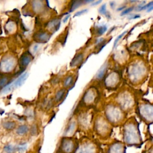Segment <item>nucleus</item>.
Instances as JSON below:
<instances>
[{"instance_id":"nucleus-1","label":"nucleus","mask_w":153,"mask_h":153,"mask_svg":"<svg viewBox=\"0 0 153 153\" xmlns=\"http://www.w3.org/2000/svg\"><path fill=\"white\" fill-rule=\"evenodd\" d=\"M124 140L128 145H137L140 142L138 127L135 123H128L124 127Z\"/></svg>"},{"instance_id":"nucleus-2","label":"nucleus","mask_w":153,"mask_h":153,"mask_svg":"<svg viewBox=\"0 0 153 153\" xmlns=\"http://www.w3.org/2000/svg\"><path fill=\"white\" fill-rule=\"evenodd\" d=\"M145 71V68L140 63H134L129 67L128 73V77L131 81H138L143 76Z\"/></svg>"},{"instance_id":"nucleus-3","label":"nucleus","mask_w":153,"mask_h":153,"mask_svg":"<svg viewBox=\"0 0 153 153\" xmlns=\"http://www.w3.org/2000/svg\"><path fill=\"white\" fill-rule=\"evenodd\" d=\"M105 114L108 121L112 124L120 123L123 118L121 110L115 105L108 106L105 111Z\"/></svg>"},{"instance_id":"nucleus-4","label":"nucleus","mask_w":153,"mask_h":153,"mask_svg":"<svg viewBox=\"0 0 153 153\" xmlns=\"http://www.w3.org/2000/svg\"><path fill=\"white\" fill-rule=\"evenodd\" d=\"M16 60L14 57L8 56L2 59L0 62V71L2 72H10L15 68Z\"/></svg>"},{"instance_id":"nucleus-5","label":"nucleus","mask_w":153,"mask_h":153,"mask_svg":"<svg viewBox=\"0 0 153 153\" xmlns=\"http://www.w3.org/2000/svg\"><path fill=\"white\" fill-rule=\"evenodd\" d=\"M76 148L75 142L71 138H63L60 146V151L62 153H74Z\"/></svg>"},{"instance_id":"nucleus-6","label":"nucleus","mask_w":153,"mask_h":153,"mask_svg":"<svg viewBox=\"0 0 153 153\" xmlns=\"http://www.w3.org/2000/svg\"><path fill=\"white\" fill-rule=\"evenodd\" d=\"M96 145L91 142H85L76 147L74 153H97Z\"/></svg>"},{"instance_id":"nucleus-7","label":"nucleus","mask_w":153,"mask_h":153,"mask_svg":"<svg viewBox=\"0 0 153 153\" xmlns=\"http://www.w3.org/2000/svg\"><path fill=\"white\" fill-rule=\"evenodd\" d=\"M140 115L143 119L148 121H152V106L151 105L144 104L139 107Z\"/></svg>"},{"instance_id":"nucleus-8","label":"nucleus","mask_w":153,"mask_h":153,"mask_svg":"<svg viewBox=\"0 0 153 153\" xmlns=\"http://www.w3.org/2000/svg\"><path fill=\"white\" fill-rule=\"evenodd\" d=\"M96 129L100 134H106L109 131V126L104 119L97 120L96 123Z\"/></svg>"},{"instance_id":"nucleus-9","label":"nucleus","mask_w":153,"mask_h":153,"mask_svg":"<svg viewBox=\"0 0 153 153\" xmlns=\"http://www.w3.org/2000/svg\"><path fill=\"white\" fill-rule=\"evenodd\" d=\"M119 81V75L117 72L111 73L106 78L105 84L107 87H114L117 85Z\"/></svg>"},{"instance_id":"nucleus-10","label":"nucleus","mask_w":153,"mask_h":153,"mask_svg":"<svg viewBox=\"0 0 153 153\" xmlns=\"http://www.w3.org/2000/svg\"><path fill=\"white\" fill-rule=\"evenodd\" d=\"M27 76H28V74L27 72L23 74L14 82L8 84V88L10 90H12L14 88H16L18 87H20L25 82V81L27 79Z\"/></svg>"},{"instance_id":"nucleus-11","label":"nucleus","mask_w":153,"mask_h":153,"mask_svg":"<svg viewBox=\"0 0 153 153\" xmlns=\"http://www.w3.org/2000/svg\"><path fill=\"white\" fill-rule=\"evenodd\" d=\"M108 153H126V147L121 142H115L110 146Z\"/></svg>"},{"instance_id":"nucleus-12","label":"nucleus","mask_w":153,"mask_h":153,"mask_svg":"<svg viewBox=\"0 0 153 153\" xmlns=\"http://www.w3.org/2000/svg\"><path fill=\"white\" fill-rule=\"evenodd\" d=\"M31 60H32L31 55L28 53H25L21 56L19 60V63L21 67L25 68L30 63Z\"/></svg>"},{"instance_id":"nucleus-13","label":"nucleus","mask_w":153,"mask_h":153,"mask_svg":"<svg viewBox=\"0 0 153 153\" xmlns=\"http://www.w3.org/2000/svg\"><path fill=\"white\" fill-rule=\"evenodd\" d=\"M60 19H53L51 20L50 22H48L47 25V28L51 32H54L59 29L60 27Z\"/></svg>"},{"instance_id":"nucleus-14","label":"nucleus","mask_w":153,"mask_h":153,"mask_svg":"<svg viewBox=\"0 0 153 153\" xmlns=\"http://www.w3.org/2000/svg\"><path fill=\"white\" fill-rule=\"evenodd\" d=\"M50 36L45 32H39L35 34V38L37 41L40 42H46L48 41Z\"/></svg>"},{"instance_id":"nucleus-15","label":"nucleus","mask_w":153,"mask_h":153,"mask_svg":"<svg viewBox=\"0 0 153 153\" xmlns=\"http://www.w3.org/2000/svg\"><path fill=\"white\" fill-rule=\"evenodd\" d=\"M95 99V94L93 91L88 90L84 96V100L86 103H92Z\"/></svg>"},{"instance_id":"nucleus-16","label":"nucleus","mask_w":153,"mask_h":153,"mask_svg":"<svg viewBox=\"0 0 153 153\" xmlns=\"http://www.w3.org/2000/svg\"><path fill=\"white\" fill-rule=\"evenodd\" d=\"M83 59H84L83 54H82V53L78 54L72 60L71 63V66H75L76 65H78L79 64H80L82 62Z\"/></svg>"},{"instance_id":"nucleus-17","label":"nucleus","mask_w":153,"mask_h":153,"mask_svg":"<svg viewBox=\"0 0 153 153\" xmlns=\"http://www.w3.org/2000/svg\"><path fill=\"white\" fill-rule=\"evenodd\" d=\"M29 127L26 125H21L16 130V133L19 135H23L27 133L29 131Z\"/></svg>"},{"instance_id":"nucleus-18","label":"nucleus","mask_w":153,"mask_h":153,"mask_svg":"<svg viewBox=\"0 0 153 153\" xmlns=\"http://www.w3.org/2000/svg\"><path fill=\"white\" fill-rule=\"evenodd\" d=\"M106 69H107V64H105L103 66H102L100 68V69H99V71L97 73L96 78L98 79H102V78H103L105 74Z\"/></svg>"},{"instance_id":"nucleus-19","label":"nucleus","mask_w":153,"mask_h":153,"mask_svg":"<svg viewBox=\"0 0 153 153\" xmlns=\"http://www.w3.org/2000/svg\"><path fill=\"white\" fill-rule=\"evenodd\" d=\"M2 126L7 130H12L16 127V123L14 121H8L2 123Z\"/></svg>"},{"instance_id":"nucleus-20","label":"nucleus","mask_w":153,"mask_h":153,"mask_svg":"<svg viewBox=\"0 0 153 153\" xmlns=\"http://www.w3.org/2000/svg\"><path fill=\"white\" fill-rule=\"evenodd\" d=\"M75 123L74 121H72L67 127L65 132V134L67 136L68 134H71V133H72L75 130Z\"/></svg>"},{"instance_id":"nucleus-21","label":"nucleus","mask_w":153,"mask_h":153,"mask_svg":"<svg viewBox=\"0 0 153 153\" xmlns=\"http://www.w3.org/2000/svg\"><path fill=\"white\" fill-rule=\"evenodd\" d=\"M73 82V76L72 75H69L65 78L63 81V86L65 88H68L71 85Z\"/></svg>"},{"instance_id":"nucleus-22","label":"nucleus","mask_w":153,"mask_h":153,"mask_svg":"<svg viewBox=\"0 0 153 153\" xmlns=\"http://www.w3.org/2000/svg\"><path fill=\"white\" fill-rule=\"evenodd\" d=\"M65 90L64 89H61L59 90L55 94V100L56 102H59L62 100L63 96L65 95Z\"/></svg>"},{"instance_id":"nucleus-23","label":"nucleus","mask_w":153,"mask_h":153,"mask_svg":"<svg viewBox=\"0 0 153 153\" xmlns=\"http://www.w3.org/2000/svg\"><path fill=\"white\" fill-rule=\"evenodd\" d=\"M42 2L41 1H33V10L38 12L41 11L42 8Z\"/></svg>"},{"instance_id":"nucleus-24","label":"nucleus","mask_w":153,"mask_h":153,"mask_svg":"<svg viewBox=\"0 0 153 153\" xmlns=\"http://www.w3.org/2000/svg\"><path fill=\"white\" fill-rule=\"evenodd\" d=\"M6 153H14L16 152V146H14L12 145H7L5 146L4 148Z\"/></svg>"},{"instance_id":"nucleus-25","label":"nucleus","mask_w":153,"mask_h":153,"mask_svg":"<svg viewBox=\"0 0 153 153\" xmlns=\"http://www.w3.org/2000/svg\"><path fill=\"white\" fill-rule=\"evenodd\" d=\"M82 2L81 1H74L71 5V7L70 8V12H72L74 11L75 9L78 8L79 6H81V5L82 4Z\"/></svg>"},{"instance_id":"nucleus-26","label":"nucleus","mask_w":153,"mask_h":153,"mask_svg":"<svg viewBox=\"0 0 153 153\" xmlns=\"http://www.w3.org/2000/svg\"><path fill=\"white\" fill-rule=\"evenodd\" d=\"M8 79L7 76H3L0 77V88H4L5 86L8 85Z\"/></svg>"},{"instance_id":"nucleus-27","label":"nucleus","mask_w":153,"mask_h":153,"mask_svg":"<svg viewBox=\"0 0 153 153\" xmlns=\"http://www.w3.org/2000/svg\"><path fill=\"white\" fill-rule=\"evenodd\" d=\"M27 149V145L26 143H22L16 146V151L20 153H23Z\"/></svg>"},{"instance_id":"nucleus-28","label":"nucleus","mask_w":153,"mask_h":153,"mask_svg":"<svg viewBox=\"0 0 153 153\" xmlns=\"http://www.w3.org/2000/svg\"><path fill=\"white\" fill-rule=\"evenodd\" d=\"M126 32H127V31H124V32H123V33H121L120 35H119L116 38V39H115V41H114V44H113V50L115 48V47H116V45H117V44L118 42L119 41V40H120V39L123 36V35H124Z\"/></svg>"},{"instance_id":"nucleus-29","label":"nucleus","mask_w":153,"mask_h":153,"mask_svg":"<svg viewBox=\"0 0 153 153\" xmlns=\"http://www.w3.org/2000/svg\"><path fill=\"white\" fill-rule=\"evenodd\" d=\"M107 30V27L106 26H101L97 29V33L99 35H103Z\"/></svg>"},{"instance_id":"nucleus-30","label":"nucleus","mask_w":153,"mask_h":153,"mask_svg":"<svg viewBox=\"0 0 153 153\" xmlns=\"http://www.w3.org/2000/svg\"><path fill=\"white\" fill-rule=\"evenodd\" d=\"M133 9H134V7H129V8H128L124 9V10L123 11V12L121 13V16H124V15H126V14H128L129 13H130L131 11H132Z\"/></svg>"},{"instance_id":"nucleus-31","label":"nucleus","mask_w":153,"mask_h":153,"mask_svg":"<svg viewBox=\"0 0 153 153\" xmlns=\"http://www.w3.org/2000/svg\"><path fill=\"white\" fill-rule=\"evenodd\" d=\"M99 13L102 14H106V4H103L102 5L100 6V7L99 8Z\"/></svg>"},{"instance_id":"nucleus-32","label":"nucleus","mask_w":153,"mask_h":153,"mask_svg":"<svg viewBox=\"0 0 153 153\" xmlns=\"http://www.w3.org/2000/svg\"><path fill=\"white\" fill-rule=\"evenodd\" d=\"M88 11V10L87 9H83V10H81L80 11H78V12H76L75 15H74V17L75 16H81L85 13H87Z\"/></svg>"},{"instance_id":"nucleus-33","label":"nucleus","mask_w":153,"mask_h":153,"mask_svg":"<svg viewBox=\"0 0 153 153\" xmlns=\"http://www.w3.org/2000/svg\"><path fill=\"white\" fill-rule=\"evenodd\" d=\"M8 25L10 26V27H8V26H6L7 27V29L8 30V31H12L14 28L15 27V25L14 23L13 22H9L8 23H7Z\"/></svg>"},{"instance_id":"nucleus-34","label":"nucleus","mask_w":153,"mask_h":153,"mask_svg":"<svg viewBox=\"0 0 153 153\" xmlns=\"http://www.w3.org/2000/svg\"><path fill=\"white\" fill-rule=\"evenodd\" d=\"M30 132L32 134H35L37 133V128L35 125L33 126L30 129Z\"/></svg>"},{"instance_id":"nucleus-35","label":"nucleus","mask_w":153,"mask_h":153,"mask_svg":"<svg viewBox=\"0 0 153 153\" xmlns=\"http://www.w3.org/2000/svg\"><path fill=\"white\" fill-rule=\"evenodd\" d=\"M69 17H70V14H68V15L63 19V23H66V22H67V20L69 19Z\"/></svg>"},{"instance_id":"nucleus-36","label":"nucleus","mask_w":153,"mask_h":153,"mask_svg":"<svg viewBox=\"0 0 153 153\" xmlns=\"http://www.w3.org/2000/svg\"><path fill=\"white\" fill-rule=\"evenodd\" d=\"M102 2V1H96V2H93L91 5V6H94V5H98L99 4H100V3H101Z\"/></svg>"},{"instance_id":"nucleus-37","label":"nucleus","mask_w":153,"mask_h":153,"mask_svg":"<svg viewBox=\"0 0 153 153\" xmlns=\"http://www.w3.org/2000/svg\"><path fill=\"white\" fill-rule=\"evenodd\" d=\"M140 16L139 15H136V14H134V15H133L131 17H130V19H136V18H138Z\"/></svg>"},{"instance_id":"nucleus-38","label":"nucleus","mask_w":153,"mask_h":153,"mask_svg":"<svg viewBox=\"0 0 153 153\" xmlns=\"http://www.w3.org/2000/svg\"><path fill=\"white\" fill-rule=\"evenodd\" d=\"M38 45H37V44L33 46V51L36 52L37 51V50H38Z\"/></svg>"},{"instance_id":"nucleus-39","label":"nucleus","mask_w":153,"mask_h":153,"mask_svg":"<svg viewBox=\"0 0 153 153\" xmlns=\"http://www.w3.org/2000/svg\"><path fill=\"white\" fill-rule=\"evenodd\" d=\"M152 9H153V7L152 6H151V7H150L149 8H148V10H147V12H150V11H151L152 10Z\"/></svg>"},{"instance_id":"nucleus-40","label":"nucleus","mask_w":153,"mask_h":153,"mask_svg":"<svg viewBox=\"0 0 153 153\" xmlns=\"http://www.w3.org/2000/svg\"><path fill=\"white\" fill-rule=\"evenodd\" d=\"M124 8H125V7H121V8H118V9H117V11H120V10H124Z\"/></svg>"}]
</instances>
